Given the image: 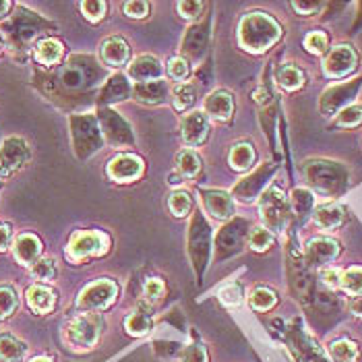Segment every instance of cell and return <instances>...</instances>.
Wrapping results in <instances>:
<instances>
[{"instance_id": "16", "label": "cell", "mask_w": 362, "mask_h": 362, "mask_svg": "<svg viewBox=\"0 0 362 362\" xmlns=\"http://www.w3.org/2000/svg\"><path fill=\"white\" fill-rule=\"evenodd\" d=\"M356 62H358V56L350 46H335L325 58L323 69H325V73L329 77L341 79V77L350 75L356 69Z\"/></svg>"}, {"instance_id": "58", "label": "cell", "mask_w": 362, "mask_h": 362, "mask_svg": "<svg viewBox=\"0 0 362 362\" xmlns=\"http://www.w3.org/2000/svg\"><path fill=\"white\" fill-rule=\"evenodd\" d=\"M350 310H352L356 317H362V296H356V298L350 303Z\"/></svg>"}, {"instance_id": "44", "label": "cell", "mask_w": 362, "mask_h": 362, "mask_svg": "<svg viewBox=\"0 0 362 362\" xmlns=\"http://www.w3.org/2000/svg\"><path fill=\"white\" fill-rule=\"evenodd\" d=\"M218 296H220L222 305H226V307H238L243 303V288H240V284L230 281V284L220 288Z\"/></svg>"}, {"instance_id": "3", "label": "cell", "mask_w": 362, "mask_h": 362, "mask_svg": "<svg viewBox=\"0 0 362 362\" xmlns=\"http://www.w3.org/2000/svg\"><path fill=\"white\" fill-rule=\"evenodd\" d=\"M69 124H71L73 147H75V153L79 160H87L102 149L104 135H102L100 122L93 114H75V116H71Z\"/></svg>"}, {"instance_id": "41", "label": "cell", "mask_w": 362, "mask_h": 362, "mask_svg": "<svg viewBox=\"0 0 362 362\" xmlns=\"http://www.w3.org/2000/svg\"><path fill=\"white\" fill-rule=\"evenodd\" d=\"M19 307V296L15 288L11 286H0V321L8 319Z\"/></svg>"}, {"instance_id": "55", "label": "cell", "mask_w": 362, "mask_h": 362, "mask_svg": "<svg viewBox=\"0 0 362 362\" xmlns=\"http://www.w3.org/2000/svg\"><path fill=\"white\" fill-rule=\"evenodd\" d=\"M319 278H321V281H323L327 288H337V286L341 284V274H339L337 269H334V267H325V269H321Z\"/></svg>"}, {"instance_id": "32", "label": "cell", "mask_w": 362, "mask_h": 362, "mask_svg": "<svg viewBox=\"0 0 362 362\" xmlns=\"http://www.w3.org/2000/svg\"><path fill=\"white\" fill-rule=\"evenodd\" d=\"M313 216H315L317 226H321L325 230H335V228H339L341 222H344V209L339 205H334V203H327V205L317 207Z\"/></svg>"}, {"instance_id": "37", "label": "cell", "mask_w": 362, "mask_h": 362, "mask_svg": "<svg viewBox=\"0 0 362 362\" xmlns=\"http://www.w3.org/2000/svg\"><path fill=\"white\" fill-rule=\"evenodd\" d=\"M168 207L174 218H185L193 209V199L187 191H172L168 197Z\"/></svg>"}, {"instance_id": "14", "label": "cell", "mask_w": 362, "mask_h": 362, "mask_svg": "<svg viewBox=\"0 0 362 362\" xmlns=\"http://www.w3.org/2000/svg\"><path fill=\"white\" fill-rule=\"evenodd\" d=\"M31 158L29 145L21 137H6L0 145V174H13L25 166Z\"/></svg>"}, {"instance_id": "20", "label": "cell", "mask_w": 362, "mask_h": 362, "mask_svg": "<svg viewBox=\"0 0 362 362\" xmlns=\"http://www.w3.org/2000/svg\"><path fill=\"white\" fill-rule=\"evenodd\" d=\"M211 127H209V118L203 112H193L182 120V139L187 145L197 147L203 141L207 139Z\"/></svg>"}, {"instance_id": "57", "label": "cell", "mask_w": 362, "mask_h": 362, "mask_svg": "<svg viewBox=\"0 0 362 362\" xmlns=\"http://www.w3.org/2000/svg\"><path fill=\"white\" fill-rule=\"evenodd\" d=\"M11 238H13L11 226L8 223H0V252L6 251L11 247Z\"/></svg>"}, {"instance_id": "48", "label": "cell", "mask_w": 362, "mask_h": 362, "mask_svg": "<svg viewBox=\"0 0 362 362\" xmlns=\"http://www.w3.org/2000/svg\"><path fill=\"white\" fill-rule=\"evenodd\" d=\"M362 122V106H348L337 114V124L339 127H358Z\"/></svg>"}, {"instance_id": "27", "label": "cell", "mask_w": 362, "mask_h": 362, "mask_svg": "<svg viewBox=\"0 0 362 362\" xmlns=\"http://www.w3.org/2000/svg\"><path fill=\"white\" fill-rule=\"evenodd\" d=\"M168 83L164 79L160 81H149V83H135L133 93L143 104H162L168 98Z\"/></svg>"}, {"instance_id": "59", "label": "cell", "mask_w": 362, "mask_h": 362, "mask_svg": "<svg viewBox=\"0 0 362 362\" xmlns=\"http://www.w3.org/2000/svg\"><path fill=\"white\" fill-rule=\"evenodd\" d=\"M11 8H13V4L8 0H0V19H4Z\"/></svg>"}, {"instance_id": "40", "label": "cell", "mask_w": 362, "mask_h": 362, "mask_svg": "<svg viewBox=\"0 0 362 362\" xmlns=\"http://www.w3.org/2000/svg\"><path fill=\"white\" fill-rule=\"evenodd\" d=\"M176 164H178L180 174L187 176V178H193V176L199 174V170H201V160H199V156H197L193 149H182L178 153V158H176Z\"/></svg>"}, {"instance_id": "18", "label": "cell", "mask_w": 362, "mask_h": 362, "mask_svg": "<svg viewBox=\"0 0 362 362\" xmlns=\"http://www.w3.org/2000/svg\"><path fill=\"white\" fill-rule=\"evenodd\" d=\"M164 75L162 62L151 54L137 56L131 66H129V79L135 83H149V81H160Z\"/></svg>"}, {"instance_id": "1", "label": "cell", "mask_w": 362, "mask_h": 362, "mask_svg": "<svg viewBox=\"0 0 362 362\" xmlns=\"http://www.w3.org/2000/svg\"><path fill=\"white\" fill-rule=\"evenodd\" d=\"M281 35L278 21L265 13H251L238 25V42L249 52L269 50Z\"/></svg>"}, {"instance_id": "46", "label": "cell", "mask_w": 362, "mask_h": 362, "mask_svg": "<svg viewBox=\"0 0 362 362\" xmlns=\"http://www.w3.org/2000/svg\"><path fill=\"white\" fill-rule=\"evenodd\" d=\"M346 292L350 294H362V267H352L341 276L339 284Z\"/></svg>"}, {"instance_id": "21", "label": "cell", "mask_w": 362, "mask_h": 362, "mask_svg": "<svg viewBox=\"0 0 362 362\" xmlns=\"http://www.w3.org/2000/svg\"><path fill=\"white\" fill-rule=\"evenodd\" d=\"M201 203L205 207V211L209 216H214L216 220H228L234 214V203L232 197L226 191H203L201 193Z\"/></svg>"}, {"instance_id": "8", "label": "cell", "mask_w": 362, "mask_h": 362, "mask_svg": "<svg viewBox=\"0 0 362 362\" xmlns=\"http://www.w3.org/2000/svg\"><path fill=\"white\" fill-rule=\"evenodd\" d=\"M292 216V209H290V203L288 199L284 197V193L272 187L269 191H265L261 195V218L265 222V228L272 232H281L286 228V223L290 220Z\"/></svg>"}, {"instance_id": "43", "label": "cell", "mask_w": 362, "mask_h": 362, "mask_svg": "<svg viewBox=\"0 0 362 362\" xmlns=\"http://www.w3.org/2000/svg\"><path fill=\"white\" fill-rule=\"evenodd\" d=\"M249 303H251V307L255 310H269L278 303V296L269 288H255L252 294L249 296Z\"/></svg>"}, {"instance_id": "53", "label": "cell", "mask_w": 362, "mask_h": 362, "mask_svg": "<svg viewBox=\"0 0 362 362\" xmlns=\"http://www.w3.org/2000/svg\"><path fill=\"white\" fill-rule=\"evenodd\" d=\"M143 290H145V296H147V300H160V298L164 296V284L156 278L147 279Z\"/></svg>"}, {"instance_id": "11", "label": "cell", "mask_w": 362, "mask_h": 362, "mask_svg": "<svg viewBox=\"0 0 362 362\" xmlns=\"http://www.w3.org/2000/svg\"><path fill=\"white\" fill-rule=\"evenodd\" d=\"M108 251V238L100 232H77L71 236L69 247H66V257L73 263H81L83 259L98 257Z\"/></svg>"}, {"instance_id": "61", "label": "cell", "mask_w": 362, "mask_h": 362, "mask_svg": "<svg viewBox=\"0 0 362 362\" xmlns=\"http://www.w3.org/2000/svg\"><path fill=\"white\" fill-rule=\"evenodd\" d=\"M29 362H52L50 358H46V356H35V358H31Z\"/></svg>"}, {"instance_id": "50", "label": "cell", "mask_w": 362, "mask_h": 362, "mask_svg": "<svg viewBox=\"0 0 362 362\" xmlns=\"http://www.w3.org/2000/svg\"><path fill=\"white\" fill-rule=\"evenodd\" d=\"M305 48L313 54H323L327 50V35L321 31H313L305 37Z\"/></svg>"}, {"instance_id": "29", "label": "cell", "mask_w": 362, "mask_h": 362, "mask_svg": "<svg viewBox=\"0 0 362 362\" xmlns=\"http://www.w3.org/2000/svg\"><path fill=\"white\" fill-rule=\"evenodd\" d=\"M62 52H64V46L54 40V37H46V40H40L35 44V50H33V56L40 64L44 66H52L56 62H60L62 58Z\"/></svg>"}, {"instance_id": "19", "label": "cell", "mask_w": 362, "mask_h": 362, "mask_svg": "<svg viewBox=\"0 0 362 362\" xmlns=\"http://www.w3.org/2000/svg\"><path fill=\"white\" fill-rule=\"evenodd\" d=\"M141 174H143V162L131 153H122L108 164V176L116 182H133Z\"/></svg>"}, {"instance_id": "38", "label": "cell", "mask_w": 362, "mask_h": 362, "mask_svg": "<svg viewBox=\"0 0 362 362\" xmlns=\"http://www.w3.org/2000/svg\"><path fill=\"white\" fill-rule=\"evenodd\" d=\"M329 354H332L334 362H356V358H358V348H356L354 341L337 339V341L332 344Z\"/></svg>"}, {"instance_id": "10", "label": "cell", "mask_w": 362, "mask_h": 362, "mask_svg": "<svg viewBox=\"0 0 362 362\" xmlns=\"http://www.w3.org/2000/svg\"><path fill=\"white\" fill-rule=\"evenodd\" d=\"M249 236V222L247 220H232L223 226L216 238V252H218V261L230 259L234 255L243 251V245Z\"/></svg>"}, {"instance_id": "28", "label": "cell", "mask_w": 362, "mask_h": 362, "mask_svg": "<svg viewBox=\"0 0 362 362\" xmlns=\"http://www.w3.org/2000/svg\"><path fill=\"white\" fill-rule=\"evenodd\" d=\"M205 110L211 118L228 120L234 112V100L228 91H216L205 100Z\"/></svg>"}, {"instance_id": "49", "label": "cell", "mask_w": 362, "mask_h": 362, "mask_svg": "<svg viewBox=\"0 0 362 362\" xmlns=\"http://www.w3.org/2000/svg\"><path fill=\"white\" fill-rule=\"evenodd\" d=\"M81 11H83L87 21H93L95 23V21H100L104 17L106 2H102V0H85V2H81Z\"/></svg>"}, {"instance_id": "26", "label": "cell", "mask_w": 362, "mask_h": 362, "mask_svg": "<svg viewBox=\"0 0 362 362\" xmlns=\"http://www.w3.org/2000/svg\"><path fill=\"white\" fill-rule=\"evenodd\" d=\"M25 298H28L29 308L33 313H37V315H48L56 305L54 292L50 288H46V286H40V284H35V286L29 288Z\"/></svg>"}, {"instance_id": "31", "label": "cell", "mask_w": 362, "mask_h": 362, "mask_svg": "<svg viewBox=\"0 0 362 362\" xmlns=\"http://www.w3.org/2000/svg\"><path fill=\"white\" fill-rule=\"evenodd\" d=\"M292 346H294L298 358L303 362H325V358L321 356V352L317 348V344H313L310 337H307L300 329L292 332Z\"/></svg>"}, {"instance_id": "5", "label": "cell", "mask_w": 362, "mask_h": 362, "mask_svg": "<svg viewBox=\"0 0 362 362\" xmlns=\"http://www.w3.org/2000/svg\"><path fill=\"white\" fill-rule=\"evenodd\" d=\"M102 334V319L95 313H83L64 327V341L75 350H91Z\"/></svg>"}, {"instance_id": "34", "label": "cell", "mask_w": 362, "mask_h": 362, "mask_svg": "<svg viewBox=\"0 0 362 362\" xmlns=\"http://www.w3.org/2000/svg\"><path fill=\"white\" fill-rule=\"evenodd\" d=\"M151 325H153L151 315L145 313V310H135V313H131V315L124 319V329L131 335H135V337L149 334V332H151Z\"/></svg>"}, {"instance_id": "51", "label": "cell", "mask_w": 362, "mask_h": 362, "mask_svg": "<svg viewBox=\"0 0 362 362\" xmlns=\"http://www.w3.org/2000/svg\"><path fill=\"white\" fill-rule=\"evenodd\" d=\"M122 11H124V15L131 17V19H143V17H147V13H149V4L143 2V0H131V2H124V4H122Z\"/></svg>"}, {"instance_id": "45", "label": "cell", "mask_w": 362, "mask_h": 362, "mask_svg": "<svg viewBox=\"0 0 362 362\" xmlns=\"http://www.w3.org/2000/svg\"><path fill=\"white\" fill-rule=\"evenodd\" d=\"M274 243V234L267 228H252L249 234V245L252 251H267Z\"/></svg>"}, {"instance_id": "15", "label": "cell", "mask_w": 362, "mask_h": 362, "mask_svg": "<svg viewBox=\"0 0 362 362\" xmlns=\"http://www.w3.org/2000/svg\"><path fill=\"white\" fill-rule=\"evenodd\" d=\"M276 170H278L276 164H263L259 170H255L251 176H247L245 180H240L234 187V197L243 203H252L259 197V193L265 189V185L272 180Z\"/></svg>"}, {"instance_id": "42", "label": "cell", "mask_w": 362, "mask_h": 362, "mask_svg": "<svg viewBox=\"0 0 362 362\" xmlns=\"http://www.w3.org/2000/svg\"><path fill=\"white\" fill-rule=\"evenodd\" d=\"M58 274L56 269V261L50 257H40L33 265H31V276L40 281H52Z\"/></svg>"}, {"instance_id": "54", "label": "cell", "mask_w": 362, "mask_h": 362, "mask_svg": "<svg viewBox=\"0 0 362 362\" xmlns=\"http://www.w3.org/2000/svg\"><path fill=\"white\" fill-rule=\"evenodd\" d=\"M182 362H207V354H205L203 346H199V344L189 346V348L185 350Z\"/></svg>"}, {"instance_id": "33", "label": "cell", "mask_w": 362, "mask_h": 362, "mask_svg": "<svg viewBox=\"0 0 362 362\" xmlns=\"http://www.w3.org/2000/svg\"><path fill=\"white\" fill-rule=\"evenodd\" d=\"M255 164V149L251 143H236L230 151V166L238 172L249 170Z\"/></svg>"}, {"instance_id": "23", "label": "cell", "mask_w": 362, "mask_h": 362, "mask_svg": "<svg viewBox=\"0 0 362 362\" xmlns=\"http://www.w3.org/2000/svg\"><path fill=\"white\" fill-rule=\"evenodd\" d=\"M13 252H15V259L21 265H33L42 255V240L35 234H29V232L19 234L15 245H13Z\"/></svg>"}, {"instance_id": "17", "label": "cell", "mask_w": 362, "mask_h": 362, "mask_svg": "<svg viewBox=\"0 0 362 362\" xmlns=\"http://www.w3.org/2000/svg\"><path fill=\"white\" fill-rule=\"evenodd\" d=\"M339 255V245L332 238H313L305 251L307 267H323Z\"/></svg>"}, {"instance_id": "47", "label": "cell", "mask_w": 362, "mask_h": 362, "mask_svg": "<svg viewBox=\"0 0 362 362\" xmlns=\"http://www.w3.org/2000/svg\"><path fill=\"white\" fill-rule=\"evenodd\" d=\"M189 62L182 58V56H176V58H170V62H168V75H170V79H174V81H185L187 77H189Z\"/></svg>"}, {"instance_id": "35", "label": "cell", "mask_w": 362, "mask_h": 362, "mask_svg": "<svg viewBox=\"0 0 362 362\" xmlns=\"http://www.w3.org/2000/svg\"><path fill=\"white\" fill-rule=\"evenodd\" d=\"M292 199H290V209L300 218V220H305L308 214L313 211V207H315V197L310 191L307 189H294L292 191Z\"/></svg>"}, {"instance_id": "36", "label": "cell", "mask_w": 362, "mask_h": 362, "mask_svg": "<svg viewBox=\"0 0 362 362\" xmlns=\"http://www.w3.org/2000/svg\"><path fill=\"white\" fill-rule=\"evenodd\" d=\"M197 100V87L193 83H180L172 91V104L176 110H189Z\"/></svg>"}, {"instance_id": "24", "label": "cell", "mask_w": 362, "mask_h": 362, "mask_svg": "<svg viewBox=\"0 0 362 362\" xmlns=\"http://www.w3.org/2000/svg\"><path fill=\"white\" fill-rule=\"evenodd\" d=\"M131 93H133V85L129 83V79L124 75H112L110 79L106 81V85L102 87L100 102L104 106L106 104H116V102L127 100Z\"/></svg>"}, {"instance_id": "30", "label": "cell", "mask_w": 362, "mask_h": 362, "mask_svg": "<svg viewBox=\"0 0 362 362\" xmlns=\"http://www.w3.org/2000/svg\"><path fill=\"white\" fill-rule=\"evenodd\" d=\"M28 354V344L13 334H0V361L21 362Z\"/></svg>"}, {"instance_id": "12", "label": "cell", "mask_w": 362, "mask_h": 362, "mask_svg": "<svg viewBox=\"0 0 362 362\" xmlns=\"http://www.w3.org/2000/svg\"><path fill=\"white\" fill-rule=\"evenodd\" d=\"M116 296H118L116 281H112V279H100V281L89 284L83 292L79 294L77 307L81 308V310H89V313L104 310V308H108L116 300Z\"/></svg>"}, {"instance_id": "6", "label": "cell", "mask_w": 362, "mask_h": 362, "mask_svg": "<svg viewBox=\"0 0 362 362\" xmlns=\"http://www.w3.org/2000/svg\"><path fill=\"white\" fill-rule=\"evenodd\" d=\"M189 255L195 265L197 278H203L207 265H209V252H211V228L205 222L203 214L195 211L193 222L189 228Z\"/></svg>"}, {"instance_id": "13", "label": "cell", "mask_w": 362, "mask_h": 362, "mask_svg": "<svg viewBox=\"0 0 362 362\" xmlns=\"http://www.w3.org/2000/svg\"><path fill=\"white\" fill-rule=\"evenodd\" d=\"M362 87V77L361 79H354V81H346V83L332 85L329 89L323 91L321 95V114L323 116H335L344 110L358 93V89Z\"/></svg>"}, {"instance_id": "9", "label": "cell", "mask_w": 362, "mask_h": 362, "mask_svg": "<svg viewBox=\"0 0 362 362\" xmlns=\"http://www.w3.org/2000/svg\"><path fill=\"white\" fill-rule=\"evenodd\" d=\"M98 122L102 129V135L110 141V145L122 149V147H133L135 145V135L131 131V124L108 106H102L98 114Z\"/></svg>"}, {"instance_id": "60", "label": "cell", "mask_w": 362, "mask_h": 362, "mask_svg": "<svg viewBox=\"0 0 362 362\" xmlns=\"http://www.w3.org/2000/svg\"><path fill=\"white\" fill-rule=\"evenodd\" d=\"M170 185H180L182 180H180V176H176V174H170V180H168Z\"/></svg>"}, {"instance_id": "39", "label": "cell", "mask_w": 362, "mask_h": 362, "mask_svg": "<svg viewBox=\"0 0 362 362\" xmlns=\"http://www.w3.org/2000/svg\"><path fill=\"white\" fill-rule=\"evenodd\" d=\"M278 81L284 89L294 91V89L303 87V83H305V75H303V71H300L298 66H294V64H286V66H281V69H279Z\"/></svg>"}, {"instance_id": "2", "label": "cell", "mask_w": 362, "mask_h": 362, "mask_svg": "<svg viewBox=\"0 0 362 362\" xmlns=\"http://www.w3.org/2000/svg\"><path fill=\"white\" fill-rule=\"evenodd\" d=\"M52 28L54 25L50 21H46L44 17H40L37 13H31L28 8H19L6 21H2L0 33L13 50H23L44 29Z\"/></svg>"}, {"instance_id": "52", "label": "cell", "mask_w": 362, "mask_h": 362, "mask_svg": "<svg viewBox=\"0 0 362 362\" xmlns=\"http://www.w3.org/2000/svg\"><path fill=\"white\" fill-rule=\"evenodd\" d=\"M203 2H199V0H182V2H178V13H180V17H185V19H197L199 15H201V11H203Z\"/></svg>"}, {"instance_id": "22", "label": "cell", "mask_w": 362, "mask_h": 362, "mask_svg": "<svg viewBox=\"0 0 362 362\" xmlns=\"http://www.w3.org/2000/svg\"><path fill=\"white\" fill-rule=\"evenodd\" d=\"M100 56H102V62L106 66L112 69H120L129 62V56H131V48L129 44L122 40V37H110L102 44L100 48Z\"/></svg>"}, {"instance_id": "4", "label": "cell", "mask_w": 362, "mask_h": 362, "mask_svg": "<svg viewBox=\"0 0 362 362\" xmlns=\"http://www.w3.org/2000/svg\"><path fill=\"white\" fill-rule=\"evenodd\" d=\"M305 174L310 187H315L319 193H325V195H337L348 185V170L337 162L313 160V162H307Z\"/></svg>"}, {"instance_id": "7", "label": "cell", "mask_w": 362, "mask_h": 362, "mask_svg": "<svg viewBox=\"0 0 362 362\" xmlns=\"http://www.w3.org/2000/svg\"><path fill=\"white\" fill-rule=\"evenodd\" d=\"M98 77H102V69L89 56H73V58H69V62L58 73L60 83L64 85V87H69V89L89 87L91 83H95Z\"/></svg>"}, {"instance_id": "56", "label": "cell", "mask_w": 362, "mask_h": 362, "mask_svg": "<svg viewBox=\"0 0 362 362\" xmlns=\"http://www.w3.org/2000/svg\"><path fill=\"white\" fill-rule=\"evenodd\" d=\"M292 6H294L300 15H315L323 4H321V2H292Z\"/></svg>"}, {"instance_id": "25", "label": "cell", "mask_w": 362, "mask_h": 362, "mask_svg": "<svg viewBox=\"0 0 362 362\" xmlns=\"http://www.w3.org/2000/svg\"><path fill=\"white\" fill-rule=\"evenodd\" d=\"M207 40H209V31L205 23H199L193 25L185 33V40H182V54L189 56L197 60L199 56L205 52V46H207Z\"/></svg>"}]
</instances>
